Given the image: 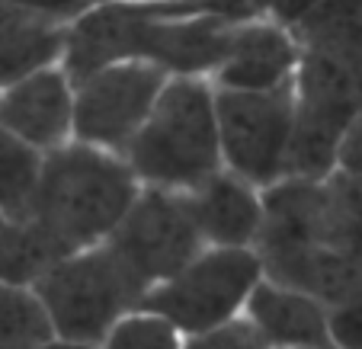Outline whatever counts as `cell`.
I'll use <instances>...</instances> for the list:
<instances>
[{
    "instance_id": "obj_1",
    "label": "cell",
    "mask_w": 362,
    "mask_h": 349,
    "mask_svg": "<svg viewBox=\"0 0 362 349\" xmlns=\"http://www.w3.org/2000/svg\"><path fill=\"white\" fill-rule=\"evenodd\" d=\"M141 183L122 154L68 141L42 160V179L29 231L48 263L110 240Z\"/></svg>"
},
{
    "instance_id": "obj_2",
    "label": "cell",
    "mask_w": 362,
    "mask_h": 349,
    "mask_svg": "<svg viewBox=\"0 0 362 349\" xmlns=\"http://www.w3.org/2000/svg\"><path fill=\"white\" fill-rule=\"evenodd\" d=\"M122 158L138 183L151 189L189 196L212 179L221 170L212 81L189 74L167 77Z\"/></svg>"
},
{
    "instance_id": "obj_3",
    "label": "cell",
    "mask_w": 362,
    "mask_h": 349,
    "mask_svg": "<svg viewBox=\"0 0 362 349\" xmlns=\"http://www.w3.org/2000/svg\"><path fill=\"white\" fill-rule=\"evenodd\" d=\"M29 288L39 298L52 333L93 346L148 295L106 240L52 260Z\"/></svg>"
},
{
    "instance_id": "obj_4",
    "label": "cell",
    "mask_w": 362,
    "mask_h": 349,
    "mask_svg": "<svg viewBox=\"0 0 362 349\" xmlns=\"http://www.w3.org/2000/svg\"><path fill=\"white\" fill-rule=\"evenodd\" d=\"M263 279L257 250L250 247H205L177 276L154 285L141 308L158 311L183 336L205 333L244 314L247 298Z\"/></svg>"
},
{
    "instance_id": "obj_5",
    "label": "cell",
    "mask_w": 362,
    "mask_h": 349,
    "mask_svg": "<svg viewBox=\"0 0 362 349\" xmlns=\"http://www.w3.org/2000/svg\"><path fill=\"white\" fill-rule=\"evenodd\" d=\"M221 170L269 189L286 179L288 141L295 122L292 83L279 90H218L215 87Z\"/></svg>"
},
{
    "instance_id": "obj_6",
    "label": "cell",
    "mask_w": 362,
    "mask_h": 349,
    "mask_svg": "<svg viewBox=\"0 0 362 349\" xmlns=\"http://www.w3.org/2000/svg\"><path fill=\"white\" fill-rule=\"evenodd\" d=\"M106 244L122 256V263L148 292L177 276L192 256L205 250L189 196L151 186L138 189L135 202Z\"/></svg>"
},
{
    "instance_id": "obj_7",
    "label": "cell",
    "mask_w": 362,
    "mask_h": 349,
    "mask_svg": "<svg viewBox=\"0 0 362 349\" xmlns=\"http://www.w3.org/2000/svg\"><path fill=\"white\" fill-rule=\"evenodd\" d=\"M154 61L129 58L96 68L74 83V141L110 154H125L167 83Z\"/></svg>"
},
{
    "instance_id": "obj_8",
    "label": "cell",
    "mask_w": 362,
    "mask_h": 349,
    "mask_svg": "<svg viewBox=\"0 0 362 349\" xmlns=\"http://www.w3.org/2000/svg\"><path fill=\"white\" fill-rule=\"evenodd\" d=\"M0 131L48 154L74 141V81L62 64L0 87Z\"/></svg>"
},
{
    "instance_id": "obj_9",
    "label": "cell",
    "mask_w": 362,
    "mask_h": 349,
    "mask_svg": "<svg viewBox=\"0 0 362 349\" xmlns=\"http://www.w3.org/2000/svg\"><path fill=\"white\" fill-rule=\"evenodd\" d=\"M298 68V45L273 16H244L231 26L228 52L212 71L218 90H279L288 87Z\"/></svg>"
},
{
    "instance_id": "obj_10",
    "label": "cell",
    "mask_w": 362,
    "mask_h": 349,
    "mask_svg": "<svg viewBox=\"0 0 362 349\" xmlns=\"http://www.w3.org/2000/svg\"><path fill=\"white\" fill-rule=\"evenodd\" d=\"M244 317L269 349H334L327 333V304L298 288L260 279L247 298Z\"/></svg>"
},
{
    "instance_id": "obj_11",
    "label": "cell",
    "mask_w": 362,
    "mask_h": 349,
    "mask_svg": "<svg viewBox=\"0 0 362 349\" xmlns=\"http://www.w3.org/2000/svg\"><path fill=\"white\" fill-rule=\"evenodd\" d=\"M192 215L205 247H250L263 225V192L247 179L218 170L189 192Z\"/></svg>"
},
{
    "instance_id": "obj_12",
    "label": "cell",
    "mask_w": 362,
    "mask_h": 349,
    "mask_svg": "<svg viewBox=\"0 0 362 349\" xmlns=\"http://www.w3.org/2000/svg\"><path fill=\"white\" fill-rule=\"evenodd\" d=\"M68 23L23 4L0 26V87L62 64Z\"/></svg>"
},
{
    "instance_id": "obj_13",
    "label": "cell",
    "mask_w": 362,
    "mask_h": 349,
    "mask_svg": "<svg viewBox=\"0 0 362 349\" xmlns=\"http://www.w3.org/2000/svg\"><path fill=\"white\" fill-rule=\"evenodd\" d=\"M45 154L0 131V215L13 225H29Z\"/></svg>"
},
{
    "instance_id": "obj_14",
    "label": "cell",
    "mask_w": 362,
    "mask_h": 349,
    "mask_svg": "<svg viewBox=\"0 0 362 349\" xmlns=\"http://www.w3.org/2000/svg\"><path fill=\"white\" fill-rule=\"evenodd\" d=\"M48 336L55 333L33 288L0 282V346L33 349Z\"/></svg>"
},
{
    "instance_id": "obj_15",
    "label": "cell",
    "mask_w": 362,
    "mask_h": 349,
    "mask_svg": "<svg viewBox=\"0 0 362 349\" xmlns=\"http://www.w3.org/2000/svg\"><path fill=\"white\" fill-rule=\"evenodd\" d=\"M186 336L167 317L148 308H132L96 343V349H183Z\"/></svg>"
},
{
    "instance_id": "obj_16",
    "label": "cell",
    "mask_w": 362,
    "mask_h": 349,
    "mask_svg": "<svg viewBox=\"0 0 362 349\" xmlns=\"http://www.w3.org/2000/svg\"><path fill=\"white\" fill-rule=\"evenodd\" d=\"M48 266L45 250L26 225H13L0 215V282L33 285L35 276Z\"/></svg>"
},
{
    "instance_id": "obj_17",
    "label": "cell",
    "mask_w": 362,
    "mask_h": 349,
    "mask_svg": "<svg viewBox=\"0 0 362 349\" xmlns=\"http://www.w3.org/2000/svg\"><path fill=\"white\" fill-rule=\"evenodd\" d=\"M183 349H269V346H267V340L257 333V327L240 314V317H234V321L221 324V327H212L196 336H186Z\"/></svg>"
},
{
    "instance_id": "obj_18",
    "label": "cell",
    "mask_w": 362,
    "mask_h": 349,
    "mask_svg": "<svg viewBox=\"0 0 362 349\" xmlns=\"http://www.w3.org/2000/svg\"><path fill=\"white\" fill-rule=\"evenodd\" d=\"M327 333L334 349H362V288L327 304Z\"/></svg>"
},
{
    "instance_id": "obj_19",
    "label": "cell",
    "mask_w": 362,
    "mask_h": 349,
    "mask_svg": "<svg viewBox=\"0 0 362 349\" xmlns=\"http://www.w3.org/2000/svg\"><path fill=\"white\" fill-rule=\"evenodd\" d=\"M337 170L362 186V119L353 122V129L343 135L340 151H337Z\"/></svg>"
},
{
    "instance_id": "obj_20",
    "label": "cell",
    "mask_w": 362,
    "mask_h": 349,
    "mask_svg": "<svg viewBox=\"0 0 362 349\" xmlns=\"http://www.w3.org/2000/svg\"><path fill=\"white\" fill-rule=\"evenodd\" d=\"M317 4H321V0H269V16L288 29V26H295L311 7H317Z\"/></svg>"
},
{
    "instance_id": "obj_21",
    "label": "cell",
    "mask_w": 362,
    "mask_h": 349,
    "mask_svg": "<svg viewBox=\"0 0 362 349\" xmlns=\"http://www.w3.org/2000/svg\"><path fill=\"white\" fill-rule=\"evenodd\" d=\"M33 349H96V346L93 343H81V340H64V336H48L45 343H39Z\"/></svg>"
},
{
    "instance_id": "obj_22",
    "label": "cell",
    "mask_w": 362,
    "mask_h": 349,
    "mask_svg": "<svg viewBox=\"0 0 362 349\" xmlns=\"http://www.w3.org/2000/svg\"><path fill=\"white\" fill-rule=\"evenodd\" d=\"M0 349H13V346H0Z\"/></svg>"
}]
</instances>
